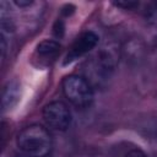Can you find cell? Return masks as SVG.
<instances>
[{
    "label": "cell",
    "instance_id": "cell-1",
    "mask_svg": "<svg viewBox=\"0 0 157 157\" xmlns=\"http://www.w3.org/2000/svg\"><path fill=\"white\" fill-rule=\"evenodd\" d=\"M16 145L28 157H47L52 151L53 141L49 131L44 126L33 124L18 132Z\"/></svg>",
    "mask_w": 157,
    "mask_h": 157
},
{
    "label": "cell",
    "instance_id": "cell-2",
    "mask_svg": "<svg viewBox=\"0 0 157 157\" xmlns=\"http://www.w3.org/2000/svg\"><path fill=\"white\" fill-rule=\"evenodd\" d=\"M64 96L76 108H87L93 102V90L91 83L82 76L69 75L61 83Z\"/></svg>",
    "mask_w": 157,
    "mask_h": 157
},
{
    "label": "cell",
    "instance_id": "cell-3",
    "mask_svg": "<svg viewBox=\"0 0 157 157\" xmlns=\"http://www.w3.org/2000/svg\"><path fill=\"white\" fill-rule=\"evenodd\" d=\"M43 119L45 124L56 130V131H65L69 129L71 124V113L67 105L60 101L48 103L43 109Z\"/></svg>",
    "mask_w": 157,
    "mask_h": 157
},
{
    "label": "cell",
    "instance_id": "cell-4",
    "mask_svg": "<svg viewBox=\"0 0 157 157\" xmlns=\"http://www.w3.org/2000/svg\"><path fill=\"white\" fill-rule=\"evenodd\" d=\"M115 65L117 56L114 52L112 49L103 48L88 63V71L93 74V80H98L101 82L110 77Z\"/></svg>",
    "mask_w": 157,
    "mask_h": 157
},
{
    "label": "cell",
    "instance_id": "cell-5",
    "mask_svg": "<svg viewBox=\"0 0 157 157\" xmlns=\"http://www.w3.org/2000/svg\"><path fill=\"white\" fill-rule=\"evenodd\" d=\"M98 36L92 32V31H87L83 32L81 36H78L76 38V40L72 43L69 53L65 56L64 60V65L71 64L72 61H75L76 59L83 56L85 54H87L88 52H91L98 43Z\"/></svg>",
    "mask_w": 157,
    "mask_h": 157
},
{
    "label": "cell",
    "instance_id": "cell-6",
    "mask_svg": "<svg viewBox=\"0 0 157 157\" xmlns=\"http://www.w3.org/2000/svg\"><path fill=\"white\" fill-rule=\"evenodd\" d=\"M60 48L61 47L56 40L44 39L37 45L36 55L40 63H44L45 65H48L55 60V58L60 53Z\"/></svg>",
    "mask_w": 157,
    "mask_h": 157
},
{
    "label": "cell",
    "instance_id": "cell-7",
    "mask_svg": "<svg viewBox=\"0 0 157 157\" xmlns=\"http://www.w3.org/2000/svg\"><path fill=\"white\" fill-rule=\"evenodd\" d=\"M21 98V87L17 81H10L6 83V86L2 90L1 96V107L2 110H10L12 109Z\"/></svg>",
    "mask_w": 157,
    "mask_h": 157
},
{
    "label": "cell",
    "instance_id": "cell-8",
    "mask_svg": "<svg viewBox=\"0 0 157 157\" xmlns=\"http://www.w3.org/2000/svg\"><path fill=\"white\" fill-rule=\"evenodd\" d=\"M146 20L151 25L157 26V2L148 7V10H146Z\"/></svg>",
    "mask_w": 157,
    "mask_h": 157
},
{
    "label": "cell",
    "instance_id": "cell-9",
    "mask_svg": "<svg viewBox=\"0 0 157 157\" xmlns=\"http://www.w3.org/2000/svg\"><path fill=\"white\" fill-rule=\"evenodd\" d=\"M64 32H65V25H64L63 20H58L53 27V33L56 38H61L64 36Z\"/></svg>",
    "mask_w": 157,
    "mask_h": 157
},
{
    "label": "cell",
    "instance_id": "cell-10",
    "mask_svg": "<svg viewBox=\"0 0 157 157\" xmlns=\"http://www.w3.org/2000/svg\"><path fill=\"white\" fill-rule=\"evenodd\" d=\"M114 5L118 7H123L125 10H134L135 7L139 6V2L137 1H115Z\"/></svg>",
    "mask_w": 157,
    "mask_h": 157
},
{
    "label": "cell",
    "instance_id": "cell-11",
    "mask_svg": "<svg viewBox=\"0 0 157 157\" xmlns=\"http://www.w3.org/2000/svg\"><path fill=\"white\" fill-rule=\"evenodd\" d=\"M125 157H147V156H146L145 152H142L141 150L136 148V150H131L130 152H128Z\"/></svg>",
    "mask_w": 157,
    "mask_h": 157
},
{
    "label": "cell",
    "instance_id": "cell-12",
    "mask_svg": "<svg viewBox=\"0 0 157 157\" xmlns=\"http://www.w3.org/2000/svg\"><path fill=\"white\" fill-rule=\"evenodd\" d=\"M13 4L18 7H26V6H31L33 4V1H31V0H15Z\"/></svg>",
    "mask_w": 157,
    "mask_h": 157
}]
</instances>
